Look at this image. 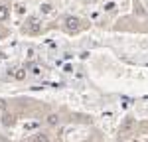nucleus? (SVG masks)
<instances>
[{"label": "nucleus", "instance_id": "1", "mask_svg": "<svg viewBox=\"0 0 148 142\" xmlns=\"http://www.w3.org/2000/svg\"><path fill=\"white\" fill-rule=\"evenodd\" d=\"M24 30H26L30 36H38L40 32H42V24H40L38 18H28V24H26Z\"/></svg>", "mask_w": 148, "mask_h": 142}, {"label": "nucleus", "instance_id": "2", "mask_svg": "<svg viewBox=\"0 0 148 142\" xmlns=\"http://www.w3.org/2000/svg\"><path fill=\"white\" fill-rule=\"evenodd\" d=\"M79 28H81L79 18H73V16L65 18V30H67L69 34H75V32H79Z\"/></svg>", "mask_w": 148, "mask_h": 142}, {"label": "nucleus", "instance_id": "3", "mask_svg": "<svg viewBox=\"0 0 148 142\" xmlns=\"http://www.w3.org/2000/svg\"><path fill=\"white\" fill-rule=\"evenodd\" d=\"M132 126H134V118H125L123 122H121V128H119V134H126L128 130H132Z\"/></svg>", "mask_w": 148, "mask_h": 142}, {"label": "nucleus", "instance_id": "4", "mask_svg": "<svg viewBox=\"0 0 148 142\" xmlns=\"http://www.w3.org/2000/svg\"><path fill=\"white\" fill-rule=\"evenodd\" d=\"M10 75L16 79V81H24L26 79V69H22V67H18V69H14L10 71Z\"/></svg>", "mask_w": 148, "mask_h": 142}, {"label": "nucleus", "instance_id": "5", "mask_svg": "<svg viewBox=\"0 0 148 142\" xmlns=\"http://www.w3.org/2000/svg\"><path fill=\"white\" fill-rule=\"evenodd\" d=\"M8 16H10V6L0 4V22H6V20H8Z\"/></svg>", "mask_w": 148, "mask_h": 142}, {"label": "nucleus", "instance_id": "6", "mask_svg": "<svg viewBox=\"0 0 148 142\" xmlns=\"http://www.w3.org/2000/svg\"><path fill=\"white\" fill-rule=\"evenodd\" d=\"M14 120H16V118H14V115L4 113V117H2V124H4V126H12V124H14Z\"/></svg>", "mask_w": 148, "mask_h": 142}, {"label": "nucleus", "instance_id": "7", "mask_svg": "<svg viewBox=\"0 0 148 142\" xmlns=\"http://www.w3.org/2000/svg\"><path fill=\"white\" fill-rule=\"evenodd\" d=\"M46 122L49 124V126H57V122H59V117H57L56 113H51V115H47Z\"/></svg>", "mask_w": 148, "mask_h": 142}, {"label": "nucleus", "instance_id": "8", "mask_svg": "<svg viewBox=\"0 0 148 142\" xmlns=\"http://www.w3.org/2000/svg\"><path fill=\"white\" fill-rule=\"evenodd\" d=\"M32 142H49V138H47V134H44V132H38V134H34Z\"/></svg>", "mask_w": 148, "mask_h": 142}, {"label": "nucleus", "instance_id": "9", "mask_svg": "<svg viewBox=\"0 0 148 142\" xmlns=\"http://www.w3.org/2000/svg\"><path fill=\"white\" fill-rule=\"evenodd\" d=\"M51 8H53L51 4H42V12H44V14H49V12H51Z\"/></svg>", "mask_w": 148, "mask_h": 142}, {"label": "nucleus", "instance_id": "10", "mask_svg": "<svg viewBox=\"0 0 148 142\" xmlns=\"http://www.w3.org/2000/svg\"><path fill=\"white\" fill-rule=\"evenodd\" d=\"M32 73H34V75H42V69H40V67H34Z\"/></svg>", "mask_w": 148, "mask_h": 142}, {"label": "nucleus", "instance_id": "11", "mask_svg": "<svg viewBox=\"0 0 148 142\" xmlns=\"http://www.w3.org/2000/svg\"><path fill=\"white\" fill-rule=\"evenodd\" d=\"M113 8H114V4H113V2H109V4L105 6V10H113Z\"/></svg>", "mask_w": 148, "mask_h": 142}, {"label": "nucleus", "instance_id": "12", "mask_svg": "<svg viewBox=\"0 0 148 142\" xmlns=\"http://www.w3.org/2000/svg\"><path fill=\"white\" fill-rule=\"evenodd\" d=\"M0 109H6V101H2V99H0Z\"/></svg>", "mask_w": 148, "mask_h": 142}]
</instances>
